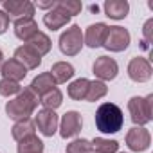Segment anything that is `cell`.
I'll return each mask as SVG.
<instances>
[{"label":"cell","mask_w":153,"mask_h":153,"mask_svg":"<svg viewBox=\"0 0 153 153\" xmlns=\"http://www.w3.org/2000/svg\"><path fill=\"white\" fill-rule=\"evenodd\" d=\"M38 103H40V97H38L31 88H24V90H20V94H16L11 101L6 103V114H7V117L13 119V121L31 119V115L34 114Z\"/></svg>","instance_id":"obj_1"},{"label":"cell","mask_w":153,"mask_h":153,"mask_svg":"<svg viewBox=\"0 0 153 153\" xmlns=\"http://www.w3.org/2000/svg\"><path fill=\"white\" fill-rule=\"evenodd\" d=\"M124 115L115 103H103L96 110V128L101 133H117L123 128Z\"/></svg>","instance_id":"obj_2"},{"label":"cell","mask_w":153,"mask_h":153,"mask_svg":"<svg viewBox=\"0 0 153 153\" xmlns=\"http://www.w3.org/2000/svg\"><path fill=\"white\" fill-rule=\"evenodd\" d=\"M128 112L135 126H146L153 121V94L140 97L133 96L128 101Z\"/></svg>","instance_id":"obj_3"},{"label":"cell","mask_w":153,"mask_h":153,"mask_svg":"<svg viewBox=\"0 0 153 153\" xmlns=\"http://www.w3.org/2000/svg\"><path fill=\"white\" fill-rule=\"evenodd\" d=\"M83 45H85V42H83V31H81L79 25H70L59 36V51L65 56H76V54H79L81 49H83Z\"/></svg>","instance_id":"obj_4"},{"label":"cell","mask_w":153,"mask_h":153,"mask_svg":"<svg viewBox=\"0 0 153 153\" xmlns=\"http://www.w3.org/2000/svg\"><path fill=\"white\" fill-rule=\"evenodd\" d=\"M130 40H131V36H130L128 29H124L121 25H112V27H108L103 47L110 52H123L128 49Z\"/></svg>","instance_id":"obj_5"},{"label":"cell","mask_w":153,"mask_h":153,"mask_svg":"<svg viewBox=\"0 0 153 153\" xmlns=\"http://www.w3.org/2000/svg\"><path fill=\"white\" fill-rule=\"evenodd\" d=\"M96 78L103 83L106 81H112L117 78V72H119V65L114 58L110 56H99L96 61H94V67H92Z\"/></svg>","instance_id":"obj_6"},{"label":"cell","mask_w":153,"mask_h":153,"mask_svg":"<svg viewBox=\"0 0 153 153\" xmlns=\"http://www.w3.org/2000/svg\"><path fill=\"white\" fill-rule=\"evenodd\" d=\"M4 11L9 18L22 20V18H33L34 15V4L31 0H4L2 2Z\"/></svg>","instance_id":"obj_7"},{"label":"cell","mask_w":153,"mask_h":153,"mask_svg":"<svg viewBox=\"0 0 153 153\" xmlns=\"http://www.w3.org/2000/svg\"><path fill=\"white\" fill-rule=\"evenodd\" d=\"M81 126H83V119H81V114L79 112H76V110H68L61 121H59V135L63 139H72L76 137L79 131H81Z\"/></svg>","instance_id":"obj_8"},{"label":"cell","mask_w":153,"mask_h":153,"mask_svg":"<svg viewBox=\"0 0 153 153\" xmlns=\"http://www.w3.org/2000/svg\"><path fill=\"white\" fill-rule=\"evenodd\" d=\"M151 74H153V68H151V63L142 58V56H137L133 58L130 63H128V76L130 79L135 81V83H146L151 79Z\"/></svg>","instance_id":"obj_9"},{"label":"cell","mask_w":153,"mask_h":153,"mask_svg":"<svg viewBox=\"0 0 153 153\" xmlns=\"http://www.w3.org/2000/svg\"><path fill=\"white\" fill-rule=\"evenodd\" d=\"M151 144V135L149 131L144 128V126H133L128 130L126 133V146L131 149V151H146Z\"/></svg>","instance_id":"obj_10"},{"label":"cell","mask_w":153,"mask_h":153,"mask_svg":"<svg viewBox=\"0 0 153 153\" xmlns=\"http://www.w3.org/2000/svg\"><path fill=\"white\" fill-rule=\"evenodd\" d=\"M34 126L42 131V135L45 137H52L59 126V119H58V114L54 110H40L36 114V119H34Z\"/></svg>","instance_id":"obj_11"},{"label":"cell","mask_w":153,"mask_h":153,"mask_svg":"<svg viewBox=\"0 0 153 153\" xmlns=\"http://www.w3.org/2000/svg\"><path fill=\"white\" fill-rule=\"evenodd\" d=\"M106 33H108V25H106V24H103V22L92 24V25L87 27V31H85V34H83V42H85V45H88L90 49L103 47L105 38H106Z\"/></svg>","instance_id":"obj_12"},{"label":"cell","mask_w":153,"mask_h":153,"mask_svg":"<svg viewBox=\"0 0 153 153\" xmlns=\"http://www.w3.org/2000/svg\"><path fill=\"white\" fill-rule=\"evenodd\" d=\"M15 59L20 61L27 70H34V68H38L40 63H42V56H40L31 45H27V43L20 45V47L15 51Z\"/></svg>","instance_id":"obj_13"},{"label":"cell","mask_w":153,"mask_h":153,"mask_svg":"<svg viewBox=\"0 0 153 153\" xmlns=\"http://www.w3.org/2000/svg\"><path fill=\"white\" fill-rule=\"evenodd\" d=\"M0 74H2V79H11V81L20 83L27 76V68L20 61H16L15 58H11V59H7V61L2 63V67H0Z\"/></svg>","instance_id":"obj_14"},{"label":"cell","mask_w":153,"mask_h":153,"mask_svg":"<svg viewBox=\"0 0 153 153\" xmlns=\"http://www.w3.org/2000/svg\"><path fill=\"white\" fill-rule=\"evenodd\" d=\"M29 88H31L38 97H42V96H45L47 92H51V90L56 88V81H54L52 76H51V72H42V74H38L36 78L31 81Z\"/></svg>","instance_id":"obj_15"},{"label":"cell","mask_w":153,"mask_h":153,"mask_svg":"<svg viewBox=\"0 0 153 153\" xmlns=\"http://www.w3.org/2000/svg\"><path fill=\"white\" fill-rule=\"evenodd\" d=\"M38 33V24L34 18H22L15 20V36L22 42H29L34 34Z\"/></svg>","instance_id":"obj_16"},{"label":"cell","mask_w":153,"mask_h":153,"mask_svg":"<svg viewBox=\"0 0 153 153\" xmlns=\"http://www.w3.org/2000/svg\"><path fill=\"white\" fill-rule=\"evenodd\" d=\"M105 15L112 20H124L130 13V4L126 0H106L105 6Z\"/></svg>","instance_id":"obj_17"},{"label":"cell","mask_w":153,"mask_h":153,"mask_svg":"<svg viewBox=\"0 0 153 153\" xmlns=\"http://www.w3.org/2000/svg\"><path fill=\"white\" fill-rule=\"evenodd\" d=\"M68 22H70V16H68L65 11H61L58 6L52 7L51 11H47L45 16H43V24H45L51 31H58V29L65 27Z\"/></svg>","instance_id":"obj_18"},{"label":"cell","mask_w":153,"mask_h":153,"mask_svg":"<svg viewBox=\"0 0 153 153\" xmlns=\"http://www.w3.org/2000/svg\"><path fill=\"white\" fill-rule=\"evenodd\" d=\"M11 135L16 142L24 140V139H29L33 135H36V126H34V121L31 119H24V121H16L11 128Z\"/></svg>","instance_id":"obj_19"},{"label":"cell","mask_w":153,"mask_h":153,"mask_svg":"<svg viewBox=\"0 0 153 153\" xmlns=\"http://www.w3.org/2000/svg\"><path fill=\"white\" fill-rule=\"evenodd\" d=\"M49 72H51V76L54 78L56 85H58V83H67L68 79H72V76L76 74L74 67H72L70 63H67V61H58V63H54Z\"/></svg>","instance_id":"obj_20"},{"label":"cell","mask_w":153,"mask_h":153,"mask_svg":"<svg viewBox=\"0 0 153 153\" xmlns=\"http://www.w3.org/2000/svg\"><path fill=\"white\" fill-rule=\"evenodd\" d=\"M88 87H90V79L87 78H79V79H76L68 85L67 88V94L70 99L74 101H83L87 97V92H88Z\"/></svg>","instance_id":"obj_21"},{"label":"cell","mask_w":153,"mask_h":153,"mask_svg":"<svg viewBox=\"0 0 153 153\" xmlns=\"http://www.w3.org/2000/svg\"><path fill=\"white\" fill-rule=\"evenodd\" d=\"M27 45H31L40 56H45V54H49L51 52V47H52V42H51V38L45 34V33H42V31H38L29 42H27Z\"/></svg>","instance_id":"obj_22"},{"label":"cell","mask_w":153,"mask_h":153,"mask_svg":"<svg viewBox=\"0 0 153 153\" xmlns=\"http://www.w3.org/2000/svg\"><path fill=\"white\" fill-rule=\"evenodd\" d=\"M92 149L96 153H117L119 151V142L114 139H105V137H96L92 142Z\"/></svg>","instance_id":"obj_23"},{"label":"cell","mask_w":153,"mask_h":153,"mask_svg":"<svg viewBox=\"0 0 153 153\" xmlns=\"http://www.w3.org/2000/svg\"><path fill=\"white\" fill-rule=\"evenodd\" d=\"M106 94H108V87H106V83L96 79V81H90V87H88V92H87L85 101H88V103H96V101L103 99Z\"/></svg>","instance_id":"obj_24"},{"label":"cell","mask_w":153,"mask_h":153,"mask_svg":"<svg viewBox=\"0 0 153 153\" xmlns=\"http://www.w3.org/2000/svg\"><path fill=\"white\" fill-rule=\"evenodd\" d=\"M40 103L43 105V108L56 112V108H59L61 103H63V94H61L59 88H54V90L47 92L45 96H42V97H40Z\"/></svg>","instance_id":"obj_25"},{"label":"cell","mask_w":153,"mask_h":153,"mask_svg":"<svg viewBox=\"0 0 153 153\" xmlns=\"http://www.w3.org/2000/svg\"><path fill=\"white\" fill-rule=\"evenodd\" d=\"M16 153H43V142L36 135H33V137L24 139V140L18 142Z\"/></svg>","instance_id":"obj_26"},{"label":"cell","mask_w":153,"mask_h":153,"mask_svg":"<svg viewBox=\"0 0 153 153\" xmlns=\"http://www.w3.org/2000/svg\"><path fill=\"white\" fill-rule=\"evenodd\" d=\"M56 6H58L61 11H65L70 18L76 16V15H79L81 9H83V4L79 2V0H58Z\"/></svg>","instance_id":"obj_27"},{"label":"cell","mask_w":153,"mask_h":153,"mask_svg":"<svg viewBox=\"0 0 153 153\" xmlns=\"http://www.w3.org/2000/svg\"><path fill=\"white\" fill-rule=\"evenodd\" d=\"M20 90H22L20 83L11 81V79H0V96H4V97H15L16 94H20Z\"/></svg>","instance_id":"obj_28"},{"label":"cell","mask_w":153,"mask_h":153,"mask_svg":"<svg viewBox=\"0 0 153 153\" xmlns=\"http://www.w3.org/2000/svg\"><path fill=\"white\" fill-rule=\"evenodd\" d=\"M92 144L87 139H76L67 144V153H92Z\"/></svg>","instance_id":"obj_29"},{"label":"cell","mask_w":153,"mask_h":153,"mask_svg":"<svg viewBox=\"0 0 153 153\" xmlns=\"http://www.w3.org/2000/svg\"><path fill=\"white\" fill-rule=\"evenodd\" d=\"M142 36H144V43H153V18L146 20L144 27H142Z\"/></svg>","instance_id":"obj_30"},{"label":"cell","mask_w":153,"mask_h":153,"mask_svg":"<svg viewBox=\"0 0 153 153\" xmlns=\"http://www.w3.org/2000/svg\"><path fill=\"white\" fill-rule=\"evenodd\" d=\"M9 22H11V18L6 15L4 9H0V34H4L9 29Z\"/></svg>","instance_id":"obj_31"},{"label":"cell","mask_w":153,"mask_h":153,"mask_svg":"<svg viewBox=\"0 0 153 153\" xmlns=\"http://www.w3.org/2000/svg\"><path fill=\"white\" fill-rule=\"evenodd\" d=\"M56 2H58V0H38V2H36V6L40 7V9H52V7H56ZM34 6V7H36Z\"/></svg>","instance_id":"obj_32"},{"label":"cell","mask_w":153,"mask_h":153,"mask_svg":"<svg viewBox=\"0 0 153 153\" xmlns=\"http://www.w3.org/2000/svg\"><path fill=\"white\" fill-rule=\"evenodd\" d=\"M2 63H4V52L0 51V67H2Z\"/></svg>","instance_id":"obj_33"},{"label":"cell","mask_w":153,"mask_h":153,"mask_svg":"<svg viewBox=\"0 0 153 153\" xmlns=\"http://www.w3.org/2000/svg\"><path fill=\"white\" fill-rule=\"evenodd\" d=\"M92 153H96V151H92Z\"/></svg>","instance_id":"obj_34"},{"label":"cell","mask_w":153,"mask_h":153,"mask_svg":"<svg viewBox=\"0 0 153 153\" xmlns=\"http://www.w3.org/2000/svg\"><path fill=\"white\" fill-rule=\"evenodd\" d=\"M0 4H2V2H0Z\"/></svg>","instance_id":"obj_35"},{"label":"cell","mask_w":153,"mask_h":153,"mask_svg":"<svg viewBox=\"0 0 153 153\" xmlns=\"http://www.w3.org/2000/svg\"><path fill=\"white\" fill-rule=\"evenodd\" d=\"M117 153H119V151H117Z\"/></svg>","instance_id":"obj_36"}]
</instances>
